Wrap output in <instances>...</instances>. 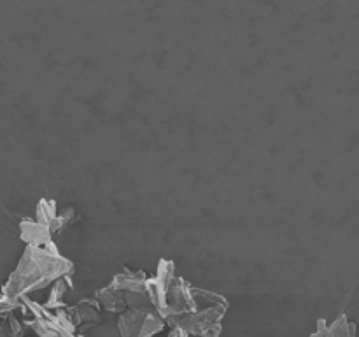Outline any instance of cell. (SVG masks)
I'll use <instances>...</instances> for the list:
<instances>
[{"label": "cell", "instance_id": "obj_1", "mask_svg": "<svg viewBox=\"0 0 359 337\" xmlns=\"http://www.w3.org/2000/svg\"><path fill=\"white\" fill-rule=\"evenodd\" d=\"M72 272V263L58 255L56 248H37L28 246L20 265L9 277L4 293L9 300L18 302L21 297L41 288L48 286L51 281L62 279Z\"/></svg>", "mask_w": 359, "mask_h": 337}, {"label": "cell", "instance_id": "obj_3", "mask_svg": "<svg viewBox=\"0 0 359 337\" xmlns=\"http://www.w3.org/2000/svg\"><path fill=\"white\" fill-rule=\"evenodd\" d=\"M165 319L158 315L153 305L147 308H128L118 318L121 337H153L163 330Z\"/></svg>", "mask_w": 359, "mask_h": 337}, {"label": "cell", "instance_id": "obj_4", "mask_svg": "<svg viewBox=\"0 0 359 337\" xmlns=\"http://www.w3.org/2000/svg\"><path fill=\"white\" fill-rule=\"evenodd\" d=\"M354 330H356L354 323H351L346 316H340L333 323H326L325 319H319L318 329L311 337H356Z\"/></svg>", "mask_w": 359, "mask_h": 337}, {"label": "cell", "instance_id": "obj_5", "mask_svg": "<svg viewBox=\"0 0 359 337\" xmlns=\"http://www.w3.org/2000/svg\"><path fill=\"white\" fill-rule=\"evenodd\" d=\"M97 302L98 305H102L104 309L111 312H123L126 311V302L123 298V293L114 288L112 284H109L107 288H102L100 291H97Z\"/></svg>", "mask_w": 359, "mask_h": 337}, {"label": "cell", "instance_id": "obj_6", "mask_svg": "<svg viewBox=\"0 0 359 337\" xmlns=\"http://www.w3.org/2000/svg\"><path fill=\"white\" fill-rule=\"evenodd\" d=\"M98 308L100 305L93 300H81L74 309L76 318H72L74 325H98L102 322L100 315H98Z\"/></svg>", "mask_w": 359, "mask_h": 337}, {"label": "cell", "instance_id": "obj_2", "mask_svg": "<svg viewBox=\"0 0 359 337\" xmlns=\"http://www.w3.org/2000/svg\"><path fill=\"white\" fill-rule=\"evenodd\" d=\"M228 302L216 293H209L205 305L200 304L198 290L193 288V305L186 315L179 316L172 325L184 330L188 336L200 337H219L221 319L226 312Z\"/></svg>", "mask_w": 359, "mask_h": 337}, {"label": "cell", "instance_id": "obj_7", "mask_svg": "<svg viewBox=\"0 0 359 337\" xmlns=\"http://www.w3.org/2000/svg\"><path fill=\"white\" fill-rule=\"evenodd\" d=\"M168 337H189V336L184 332V330H181V329H177V326H174V329H172V332L168 333Z\"/></svg>", "mask_w": 359, "mask_h": 337}]
</instances>
